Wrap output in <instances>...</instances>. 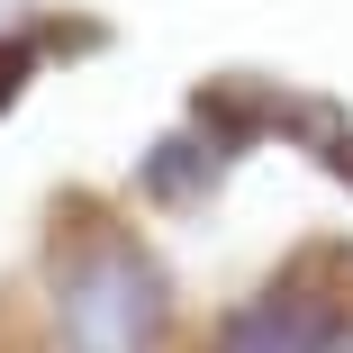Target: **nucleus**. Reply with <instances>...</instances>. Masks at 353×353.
<instances>
[{"mask_svg": "<svg viewBox=\"0 0 353 353\" xmlns=\"http://www.w3.org/2000/svg\"><path fill=\"white\" fill-rule=\"evenodd\" d=\"M335 308L326 290H308V281H272L263 299H245L227 326H218V353H335Z\"/></svg>", "mask_w": 353, "mask_h": 353, "instance_id": "nucleus-2", "label": "nucleus"}, {"mask_svg": "<svg viewBox=\"0 0 353 353\" xmlns=\"http://www.w3.org/2000/svg\"><path fill=\"white\" fill-rule=\"evenodd\" d=\"M63 335L82 353H145L163 335V272L127 236H100L63 263Z\"/></svg>", "mask_w": 353, "mask_h": 353, "instance_id": "nucleus-1", "label": "nucleus"}, {"mask_svg": "<svg viewBox=\"0 0 353 353\" xmlns=\"http://www.w3.org/2000/svg\"><path fill=\"white\" fill-rule=\"evenodd\" d=\"M335 353H353V335H335Z\"/></svg>", "mask_w": 353, "mask_h": 353, "instance_id": "nucleus-3", "label": "nucleus"}]
</instances>
